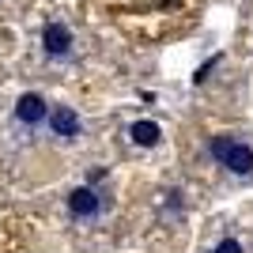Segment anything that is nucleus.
Masks as SVG:
<instances>
[{"label": "nucleus", "mask_w": 253, "mask_h": 253, "mask_svg": "<svg viewBox=\"0 0 253 253\" xmlns=\"http://www.w3.org/2000/svg\"><path fill=\"white\" fill-rule=\"evenodd\" d=\"M49 128H53V136H61V140H76L84 132V121H80V114L72 106H57V110H49Z\"/></svg>", "instance_id": "3"}, {"label": "nucleus", "mask_w": 253, "mask_h": 253, "mask_svg": "<svg viewBox=\"0 0 253 253\" xmlns=\"http://www.w3.org/2000/svg\"><path fill=\"white\" fill-rule=\"evenodd\" d=\"M208 151H211V159H215L223 170H231L234 178H250V174H253V148L242 144V140L215 136L208 144Z\"/></svg>", "instance_id": "1"}, {"label": "nucleus", "mask_w": 253, "mask_h": 253, "mask_svg": "<svg viewBox=\"0 0 253 253\" xmlns=\"http://www.w3.org/2000/svg\"><path fill=\"white\" fill-rule=\"evenodd\" d=\"M45 117H49V106H45L42 95H34V91L19 95V102H15V121L19 125H42Z\"/></svg>", "instance_id": "4"}, {"label": "nucleus", "mask_w": 253, "mask_h": 253, "mask_svg": "<svg viewBox=\"0 0 253 253\" xmlns=\"http://www.w3.org/2000/svg\"><path fill=\"white\" fill-rule=\"evenodd\" d=\"M68 211H72L76 219H95L98 211H102V197L91 185H80V189L68 193Z\"/></svg>", "instance_id": "2"}, {"label": "nucleus", "mask_w": 253, "mask_h": 253, "mask_svg": "<svg viewBox=\"0 0 253 253\" xmlns=\"http://www.w3.org/2000/svg\"><path fill=\"white\" fill-rule=\"evenodd\" d=\"M42 49L49 53V57H68V53H72V31H68L64 23H45Z\"/></svg>", "instance_id": "5"}, {"label": "nucleus", "mask_w": 253, "mask_h": 253, "mask_svg": "<svg viewBox=\"0 0 253 253\" xmlns=\"http://www.w3.org/2000/svg\"><path fill=\"white\" fill-rule=\"evenodd\" d=\"M215 253H242V242H238V238H223V242L215 246Z\"/></svg>", "instance_id": "8"}, {"label": "nucleus", "mask_w": 253, "mask_h": 253, "mask_svg": "<svg viewBox=\"0 0 253 253\" xmlns=\"http://www.w3.org/2000/svg\"><path fill=\"white\" fill-rule=\"evenodd\" d=\"M215 64H223V53H215V57H211V61H204L201 68H197V72H193V84L201 87L204 80H208V72H211V68H215Z\"/></svg>", "instance_id": "7"}, {"label": "nucleus", "mask_w": 253, "mask_h": 253, "mask_svg": "<svg viewBox=\"0 0 253 253\" xmlns=\"http://www.w3.org/2000/svg\"><path fill=\"white\" fill-rule=\"evenodd\" d=\"M128 140L136 148H155L159 140H163V128H159V121H132L128 125Z\"/></svg>", "instance_id": "6"}]
</instances>
